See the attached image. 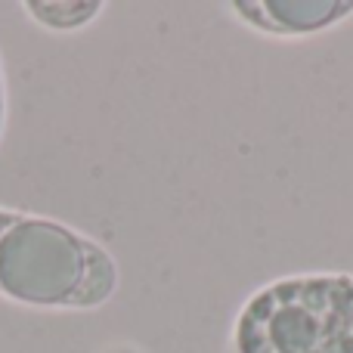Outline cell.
Masks as SVG:
<instances>
[{
	"instance_id": "5",
	"label": "cell",
	"mask_w": 353,
	"mask_h": 353,
	"mask_svg": "<svg viewBox=\"0 0 353 353\" xmlns=\"http://www.w3.org/2000/svg\"><path fill=\"white\" fill-rule=\"evenodd\" d=\"M6 118H10V93H6V72H3V56H0V140L6 134Z\"/></svg>"
},
{
	"instance_id": "1",
	"label": "cell",
	"mask_w": 353,
	"mask_h": 353,
	"mask_svg": "<svg viewBox=\"0 0 353 353\" xmlns=\"http://www.w3.org/2000/svg\"><path fill=\"white\" fill-rule=\"evenodd\" d=\"M121 267L99 239L47 214L0 208V298L31 310H99Z\"/></svg>"
},
{
	"instance_id": "2",
	"label": "cell",
	"mask_w": 353,
	"mask_h": 353,
	"mask_svg": "<svg viewBox=\"0 0 353 353\" xmlns=\"http://www.w3.org/2000/svg\"><path fill=\"white\" fill-rule=\"evenodd\" d=\"M236 353H353V273H288L248 294L232 319Z\"/></svg>"
},
{
	"instance_id": "4",
	"label": "cell",
	"mask_w": 353,
	"mask_h": 353,
	"mask_svg": "<svg viewBox=\"0 0 353 353\" xmlns=\"http://www.w3.org/2000/svg\"><path fill=\"white\" fill-rule=\"evenodd\" d=\"M22 10L41 28L68 34L97 22L105 12V3L103 0H25Z\"/></svg>"
},
{
	"instance_id": "3",
	"label": "cell",
	"mask_w": 353,
	"mask_h": 353,
	"mask_svg": "<svg viewBox=\"0 0 353 353\" xmlns=\"http://www.w3.org/2000/svg\"><path fill=\"white\" fill-rule=\"evenodd\" d=\"M226 10L257 34L292 41L344 25L353 19V0H232Z\"/></svg>"
}]
</instances>
